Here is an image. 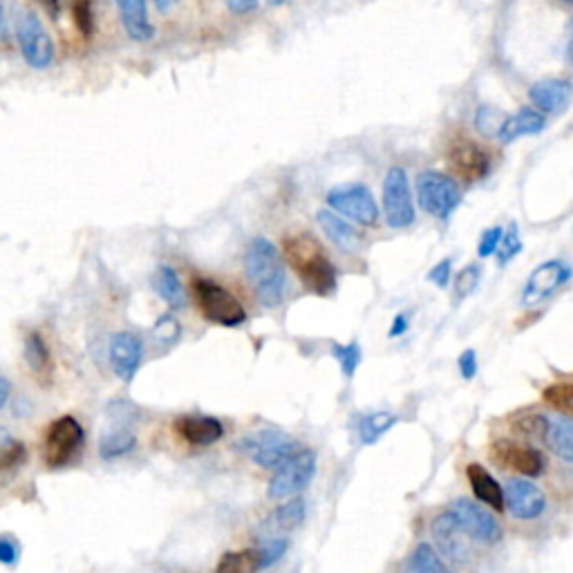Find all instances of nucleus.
<instances>
[{
	"instance_id": "25",
	"label": "nucleus",
	"mask_w": 573,
	"mask_h": 573,
	"mask_svg": "<svg viewBox=\"0 0 573 573\" xmlns=\"http://www.w3.org/2000/svg\"><path fill=\"white\" fill-rule=\"evenodd\" d=\"M25 359L27 365H30L34 377L41 379L43 383L50 381L52 370H54V361L50 354V347L45 343V338L39 332H30L25 338Z\"/></svg>"
},
{
	"instance_id": "53",
	"label": "nucleus",
	"mask_w": 573,
	"mask_h": 573,
	"mask_svg": "<svg viewBox=\"0 0 573 573\" xmlns=\"http://www.w3.org/2000/svg\"><path fill=\"white\" fill-rule=\"evenodd\" d=\"M283 3H287V0H269V5H274V7H278V5H283Z\"/></svg>"
},
{
	"instance_id": "48",
	"label": "nucleus",
	"mask_w": 573,
	"mask_h": 573,
	"mask_svg": "<svg viewBox=\"0 0 573 573\" xmlns=\"http://www.w3.org/2000/svg\"><path fill=\"white\" fill-rule=\"evenodd\" d=\"M406 330H408V316H406V314H399L397 318H394V323H392V327H390V336H392V338H394V336H401Z\"/></svg>"
},
{
	"instance_id": "3",
	"label": "nucleus",
	"mask_w": 573,
	"mask_h": 573,
	"mask_svg": "<svg viewBox=\"0 0 573 573\" xmlns=\"http://www.w3.org/2000/svg\"><path fill=\"white\" fill-rule=\"evenodd\" d=\"M193 296L202 309V316L222 327H240L247 321V312L240 300L229 289L213 283L209 278L193 280Z\"/></svg>"
},
{
	"instance_id": "8",
	"label": "nucleus",
	"mask_w": 573,
	"mask_h": 573,
	"mask_svg": "<svg viewBox=\"0 0 573 573\" xmlns=\"http://www.w3.org/2000/svg\"><path fill=\"white\" fill-rule=\"evenodd\" d=\"M327 204L361 227H374L379 222V206L365 184H343L327 193Z\"/></svg>"
},
{
	"instance_id": "54",
	"label": "nucleus",
	"mask_w": 573,
	"mask_h": 573,
	"mask_svg": "<svg viewBox=\"0 0 573 573\" xmlns=\"http://www.w3.org/2000/svg\"><path fill=\"white\" fill-rule=\"evenodd\" d=\"M560 3H565V5H569V7H573V0H560Z\"/></svg>"
},
{
	"instance_id": "10",
	"label": "nucleus",
	"mask_w": 573,
	"mask_h": 573,
	"mask_svg": "<svg viewBox=\"0 0 573 573\" xmlns=\"http://www.w3.org/2000/svg\"><path fill=\"white\" fill-rule=\"evenodd\" d=\"M383 211L392 229H408L415 222L408 175L401 166H392L383 182Z\"/></svg>"
},
{
	"instance_id": "44",
	"label": "nucleus",
	"mask_w": 573,
	"mask_h": 573,
	"mask_svg": "<svg viewBox=\"0 0 573 573\" xmlns=\"http://www.w3.org/2000/svg\"><path fill=\"white\" fill-rule=\"evenodd\" d=\"M450 269H453V260L450 258H446V260H441L439 265L430 271L428 274V278L432 280V283H435L437 287H448V280H450Z\"/></svg>"
},
{
	"instance_id": "39",
	"label": "nucleus",
	"mask_w": 573,
	"mask_h": 573,
	"mask_svg": "<svg viewBox=\"0 0 573 573\" xmlns=\"http://www.w3.org/2000/svg\"><path fill=\"white\" fill-rule=\"evenodd\" d=\"M477 285H479V267L471 265L459 271V276L455 278V294L459 298L471 296Z\"/></svg>"
},
{
	"instance_id": "38",
	"label": "nucleus",
	"mask_w": 573,
	"mask_h": 573,
	"mask_svg": "<svg viewBox=\"0 0 573 573\" xmlns=\"http://www.w3.org/2000/svg\"><path fill=\"white\" fill-rule=\"evenodd\" d=\"M547 417L542 415H529V417H522L513 424L515 432H520L522 437H529V439H542L544 437V430H547Z\"/></svg>"
},
{
	"instance_id": "21",
	"label": "nucleus",
	"mask_w": 573,
	"mask_h": 573,
	"mask_svg": "<svg viewBox=\"0 0 573 573\" xmlns=\"http://www.w3.org/2000/svg\"><path fill=\"white\" fill-rule=\"evenodd\" d=\"M466 477H468V482H471V488L479 502H484V506H488L491 511H497V513L504 511L506 502H504L502 486L497 484V479L488 473L482 464L468 466Z\"/></svg>"
},
{
	"instance_id": "30",
	"label": "nucleus",
	"mask_w": 573,
	"mask_h": 573,
	"mask_svg": "<svg viewBox=\"0 0 573 573\" xmlns=\"http://www.w3.org/2000/svg\"><path fill=\"white\" fill-rule=\"evenodd\" d=\"M394 424H397V417L390 415V412H372V415L363 417L359 424L363 444H374V441H379Z\"/></svg>"
},
{
	"instance_id": "47",
	"label": "nucleus",
	"mask_w": 573,
	"mask_h": 573,
	"mask_svg": "<svg viewBox=\"0 0 573 573\" xmlns=\"http://www.w3.org/2000/svg\"><path fill=\"white\" fill-rule=\"evenodd\" d=\"M7 39H9V18L5 0H0V43H5Z\"/></svg>"
},
{
	"instance_id": "34",
	"label": "nucleus",
	"mask_w": 573,
	"mask_h": 573,
	"mask_svg": "<svg viewBox=\"0 0 573 573\" xmlns=\"http://www.w3.org/2000/svg\"><path fill=\"white\" fill-rule=\"evenodd\" d=\"M332 354L336 356V361L341 363L345 377H354V372H356V368H359V363H361V347L356 345V343H350V345L334 343L332 345Z\"/></svg>"
},
{
	"instance_id": "29",
	"label": "nucleus",
	"mask_w": 573,
	"mask_h": 573,
	"mask_svg": "<svg viewBox=\"0 0 573 573\" xmlns=\"http://www.w3.org/2000/svg\"><path fill=\"white\" fill-rule=\"evenodd\" d=\"M408 573H453L448 569L444 558L439 556L435 547L428 542H421L419 547L412 551L408 562Z\"/></svg>"
},
{
	"instance_id": "11",
	"label": "nucleus",
	"mask_w": 573,
	"mask_h": 573,
	"mask_svg": "<svg viewBox=\"0 0 573 573\" xmlns=\"http://www.w3.org/2000/svg\"><path fill=\"white\" fill-rule=\"evenodd\" d=\"M450 511H453L457 522L462 524L468 538L484 544H497L502 540V526L497 524L491 511H486L484 506H479L477 502L459 497V500H455L453 506H450Z\"/></svg>"
},
{
	"instance_id": "26",
	"label": "nucleus",
	"mask_w": 573,
	"mask_h": 573,
	"mask_svg": "<svg viewBox=\"0 0 573 573\" xmlns=\"http://www.w3.org/2000/svg\"><path fill=\"white\" fill-rule=\"evenodd\" d=\"M153 283H155L159 298H162L168 307L171 309H184L186 307V289H184L182 280H180V276H177V271L173 267H168V265L159 267Z\"/></svg>"
},
{
	"instance_id": "28",
	"label": "nucleus",
	"mask_w": 573,
	"mask_h": 573,
	"mask_svg": "<svg viewBox=\"0 0 573 573\" xmlns=\"http://www.w3.org/2000/svg\"><path fill=\"white\" fill-rule=\"evenodd\" d=\"M137 446V437L126 428H115L106 432L99 441V455L110 462V459H119L128 453H133Z\"/></svg>"
},
{
	"instance_id": "35",
	"label": "nucleus",
	"mask_w": 573,
	"mask_h": 573,
	"mask_svg": "<svg viewBox=\"0 0 573 573\" xmlns=\"http://www.w3.org/2000/svg\"><path fill=\"white\" fill-rule=\"evenodd\" d=\"M544 401L551 403L553 408L571 412L573 415V383H556L544 390Z\"/></svg>"
},
{
	"instance_id": "1",
	"label": "nucleus",
	"mask_w": 573,
	"mask_h": 573,
	"mask_svg": "<svg viewBox=\"0 0 573 573\" xmlns=\"http://www.w3.org/2000/svg\"><path fill=\"white\" fill-rule=\"evenodd\" d=\"M244 269L262 307L271 309L283 303L287 274L274 242L267 238L253 240L244 256Z\"/></svg>"
},
{
	"instance_id": "13",
	"label": "nucleus",
	"mask_w": 573,
	"mask_h": 573,
	"mask_svg": "<svg viewBox=\"0 0 573 573\" xmlns=\"http://www.w3.org/2000/svg\"><path fill=\"white\" fill-rule=\"evenodd\" d=\"M491 459L497 466L509 468V471L520 475L535 477L544 471V457L540 450L511 439H497L491 448Z\"/></svg>"
},
{
	"instance_id": "33",
	"label": "nucleus",
	"mask_w": 573,
	"mask_h": 573,
	"mask_svg": "<svg viewBox=\"0 0 573 573\" xmlns=\"http://www.w3.org/2000/svg\"><path fill=\"white\" fill-rule=\"evenodd\" d=\"M25 446L21 441L3 435L0 437V471H12L25 462Z\"/></svg>"
},
{
	"instance_id": "40",
	"label": "nucleus",
	"mask_w": 573,
	"mask_h": 573,
	"mask_svg": "<svg viewBox=\"0 0 573 573\" xmlns=\"http://www.w3.org/2000/svg\"><path fill=\"white\" fill-rule=\"evenodd\" d=\"M287 547H289L287 540H271V542H267V544H262V547H260V553H262V569L276 565V562L285 556Z\"/></svg>"
},
{
	"instance_id": "4",
	"label": "nucleus",
	"mask_w": 573,
	"mask_h": 573,
	"mask_svg": "<svg viewBox=\"0 0 573 573\" xmlns=\"http://www.w3.org/2000/svg\"><path fill=\"white\" fill-rule=\"evenodd\" d=\"M16 43L23 54V61L32 70L50 68L54 61V41L41 23L39 14L32 9H23L16 16Z\"/></svg>"
},
{
	"instance_id": "36",
	"label": "nucleus",
	"mask_w": 573,
	"mask_h": 573,
	"mask_svg": "<svg viewBox=\"0 0 573 573\" xmlns=\"http://www.w3.org/2000/svg\"><path fill=\"white\" fill-rule=\"evenodd\" d=\"M502 124H504V117H502L500 110L488 108V106H482V108L477 110L475 126H477L479 133H484V135H500Z\"/></svg>"
},
{
	"instance_id": "6",
	"label": "nucleus",
	"mask_w": 573,
	"mask_h": 573,
	"mask_svg": "<svg viewBox=\"0 0 573 573\" xmlns=\"http://www.w3.org/2000/svg\"><path fill=\"white\" fill-rule=\"evenodd\" d=\"M316 475V453L312 450H298L294 457H289L283 466H278L274 477L269 479L267 493L271 500H285V497H296L312 484Z\"/></svg>"
},
{
	"instance_id": "41",
	"label": "nucleus",
	"mask_w": 573,
	"mask_h": 573,
	"mask_svg": "<svg viewBox=\"0 0 573 573\" xmlns=\"http://www.w3.org/2000/svg\"><path fill=\"white\" fill-rule=\"evenodd\" d=\"M180 332H182V327L171 314L162 316L155 323V334H157V338H162L164 343H175L177 338H180Z\"/></svg>"
},
{
	"instance_id": "7",
	"label": "nucleus",
	"mask_w": 573,
	"mask_h": 573,
	"mask_svg": "<svg viewBox=\"0 0 573 573\" xmlns=\"http://www.w3.org/2000/svg\"><path fill=\"white\" fill-rule=\"evenodd\" d=\"M86 439V432L77 419L65 415L54 419L43 439V459L50 468H59L68 464L70 459L79 453Z\"/></svg>"
},
{
	"instance_id": "16",
	"label": "nucleus",
	"mask_w": 573,
	"mask_h": 573,
	"mask_svg": "<svg viewBox=\"0 0 573 573\" xmlns=\"http://www.w3.org/2000/svg\"><path fill=\"white\" fill-rule=\"evenodd\" d=\"M448 162L453 171L466 182L484 180L491 171V157H488L482 146H477L471 139H459L448 153Z\"/></svg>"
},
{
	"instance_id": "12",
	"label": "nucleus",
	"mask_w": 573,
	"mask_h": 573,
	"mask_svg": "<svg viewBox=\"0 0 573 573\" xmlns=\"http://www.w3.org/2000/svg\"><path fill=\"white\" fill-rule=\"evenodd\" d=\"M571 267L567 262L562 260H549L540 265L538 269H533V274L529 276L522 291V305L524 307H533L542 303V300L551 298L556 291L567 285L571 280Z\"/></svg>"
},
{
	"instance_id": "20",
	"label": "nucleus",
	"mask_w": 573,
	"mask_h": 573,
	"mask_svg": "<svg viewBox=\"0 0 573 573\" xmlns=\"http://www.w3.org/2000/svg\"><path fill=\"white\" fill-rule=\"evenodd\" d=\"M121 23L130 39L148 43L155 39V27L148 16V0H117Z\"/></svg>"
},
{
	"instance_id": "51",
	"label": "nucleus",
	"mask_w": 573,
	"mask_h": 573,
	"mask_svg": "<svg viewBox=\"0 0 573 573\" xmlns=\"http://www.w3.org/2000/svg\"><path fill=\"white\" fill-rule=\"evenodd\" d=\"M43 5H45V9H48V12H50L54 18L59 16V7H61L59 0H43Z\"/></svg>"
},
{
	"instance_id": "27",
	"label": "nucleus",
	"mask_w": 573,
	"mask_h": 573,
	"mask_svg": "<svg viewBox=\"0 0 573 573\" xmlns=\"http://www.w3.org/2000/svg\"><path fill=\"white\" fill-rule=\"evenodd\" d=\"M262 569L260 549H244L224 553L215 573H258Z\"/></svg>"
},
{
	"instance_id": "32",
	"label": "nucleus",
	"mask_w": 573,
	"mask_h": 573,
	"mask_svg": "<svg viewBox=\"0 0 573 573\" xmlns=\"http://www.w3.org/2000/svg\"><path fill=\"white\" fill-rule=\"evenodd\" d=\"M305 513H307V504L303 497H291V500L287 504L280 506V509H276V522L280 529H296V526L305 520Z\"/></svg>"
},
{
	"instance_id": "5",
	"label": "nucleus",
	"mask_w": 573,
	"mask_h": 573,
	"mask_svg": "<svg viewBox=\"0 0 573 573\" xmlns=\"http://www.w3.org/2000/svg\"><path fill=\"white\" fill-rule=\"evenodd\" d=\"M417 197L421 209L430 213L432 218L448 220L462 202V191H459L453 177L437 171H426L417 177Z\"/></svg>"
},
{
	"instance_id": "22",
	"label": "nucleus",
	"mask_w": 573,
	"mask_h": 573,
	"mask_svg": "<svg viewBox=\"0 0 573 573\" xmlns=\"http://www.w3.org/2000/svg\"><path fill=\"white\" fill-rule=\"evenodd\" d=\"M544 126H547V121H544L542 112L533 110V108H524L520 112H515V115L504 119L502 130L497 137L502 139V144H513L515 139L542 133Z\"/></svg>"
},
{
	"instance_id": "24",
	"label": "nucleus",
	"mask_w": 573,
	"mask_h": 573,
	"mask_svg": "<svg viewBox=\"0 0 573 573\" xmlns=\"http://www.w3.org/2000/svg\"><path fill=\"white\" fill-rule=\"evenodd\" d=\"M544 444L562 462L573 464V419L569 417H556L547 421V430L542 437Z\"/></svg>"
},
{
	"instance_id": "50",
	"label": "nucleus",
	"mask_w": 573,
	"mask_h": 573,
	"mask_svg": "<svg viewBox=\"0 0 573 573\" xmlns=\"http://www.w3.org/2000/svg\"><path fill=\"white\" fill-rule=\"evenodd\" d=\"M177 5V0H155V7L159 9L162 14H168L171 9Z\"/></svg>"
},
{
	"instance_id": "17",
	"label": "nucleus",
	"mask_w": 573,
	"mask_h": 573,
	"mask_svg": "<svg viewBox=\"0 0 573 573\" xmlns=\"http://www.w3.org/2000/svg\"><path fill=\"white\" fill-rule=\"evenodd\" d=\"M432 538H435V544L439 551L444 553V558L453 565H464L466 556H468V547H466V533L462 529V524L457 522L453 511L441 513L439 518L432 522Z\"/></svg>"
},
{
	"instance_id": "42",
	"label": "nucleus",
	"mask_w": 573,
	"mask_h": 573,
	"mask_svg": "<svg viewBox=\"0 0 573 573\" xmlns=\"http://www.w3.org/2000/svg\"><path fill=\"white\" fill-rule=\"evenodd\" d=\"M21 558V547L12 535H0V565L14 567Z\"/></svg>"
},
{
	"instance_id": "19",
	"label": "nucleus",
	"mask_w": 573,
	"mask_h": 573,
	"mask_svg": "<svg viewBox=\"0 0 573 573\" xmlns=\"http://www.w3.org/2000/svg\"><path fill=\"white\" fill-rule=\"evenodd\" d=\"M175 432L193 446H211L224 437V426L220 419L193 415L180 417L175 421Z\"/></svg>"
},
{
	"instance_id": "52",
	"label": "nucleus",
	"mask_w": 573,
	"mask_h": 573,
	"mask_svg": "<svg viewBox=\"0 0 573 573\" xmlns=\"http://www.w3.org/2000/svg\"><path fill=\"white\" fill-rule=\"evenodd\" d=\"M567 59L569 63H573V21L569 25V43H567Z\"/></svg>"
},
{
	"instance_id": "9",
	"label": "nucleus",
	"mask_w": 573,
	"mask_h": 573,
	"mask_svg": "<svg viewBox=\"0 0 573 573\" xmlns=\"http://www.w3.org/2000/svg\"><path fill=\"white\" fill-rule=\"evenodd\" d=\"M240 448L262 468L283 466L289 457H294L300 450L298 441L280 430H260L256 435L244 437L240 441Z\"/></svg>"
},
{
	"instance_id": "14",
	"label": "nucleus",
	"mask_w": 573,
	"mask_h": 573,
	"mask_svg": "<svg viewBox=\"0 0 573 573\" xmlns=\"http://www.w3.org/2000/svg\"><path fill=\"white\" fill-rule=\"evenodd\" d=\"M504 502L518 520H535L547 509V497L524 477H513L504 486Z\"/></svg>"
},
{
	"instance_id": "37",
	"label": "nucleus",
	"mask_w": 573,
	"mask_h": 573,
	"mask_svg": "<svg viewBox=\"0 0 573 573\" xmlns=\"http://www.w3.org/2000/svg\"><path fill=\"white\" fill-rule=\"evenodd\" d=\"M522 251V240H520V233L515 224H511L509 231H504L500 247H497V256H500V265H506V262H511L518 253Z\"/></svg>"
},
{
	"instance_id": "45",
	"label": "nucleus",
	"mask_w": 573,
	"mask_h": 573,
	"mask_svg": "<svg viewBox=\"0 0 573 573\" xmlns=\"http://www.w3.org/2000/svg\"><path fill=\"white\" fill-rule=\"evenodd\" d=\"M459 372H462L464 379H473L477 374V356L473 350H466L459 356Z\"/></svg>"
},
{
	"instance_id": "23",
	"label": "nucleus",
	"mask_w": 573,
	"mask_h": 573,
	"mask_svg": "<svg viewBox=\"0 0 573 573\" xmlns=\"http://www.w3.org/2000/svg\"><path fill=\"white\" fill-rule=\"evenodd\" d=\"M318 227L323 229V233L330 238L338 249L343 251H356L361 247V236L350 222L343 220L341 215H336L334 211H318L316 215Z\"/></svg>"
},
{
	"instance_id": "49",
	"label": "nucleus",
	"mask_w": 573,
	"mask_h": 573,
	"mask_svg": "<svg viewBox=\"0 0 573 573\" xmlns=\"http://www.w3.org/2000/svg\"><path fill=\"white\" fill-rule=\"evenodd\" d=\"M9 394H12V385H9V381L5 377H0V410L7 406Z\"/></svg>"
},
{
	"instance_id": "15",
	"label": "nucleus",
	"mask_w": 573,
	"mask_h": 573,
	"mask_svg": "<svg viewBox=\"0 0 573 573\" xmlns=\"http://www.w3.org/2000/svg\"><path fill=\"white\" fill-rule=\"evenodd\" d=\"M110 365L117 377L130 383L139 372V365L144 359V341L142 336L133 332H117L110 338Z\"/></svg>"
},
{
	"instance_id": "18",
	"label": "nucleus",
	"mask_w": 573,
	"mask_h": 573,
	"mask_svg": "<svg viewBox=\"0 0 573 573\" xmlns=\"http://www.w3.org/2000/svg\"><path fill=\"white\" fill-rule=\"evenodd\" d=\"M529 97L533 101V106L540 112L560 115V112H565L571 103L573 86L565 79H542L538 83H533Z\"/></svg>"
},
{
	"instance_id": "43",
	"label": "nucleus",
	"mask_w": 573,
	"mask_h": 573,
	"mask_svg": "<svg viewBox=\"0 0 573 573\" xmlns=\"http://www.w3.org/2000/svg\"><path fill=\"white\" fill-rule=\"evenodd\" d=\"M502 236H504V231H502L500 227H493V229L484 231L482 240H479V249H477L479 258H488V256H493V253L497 251V247H500Z\"/></svg>"
},
{
	"instance_id": "2",
	"label": "nucleus",
	"mask_w": 573,
	"mask_h": 573,
	"mask_svg": "<svg viewBox=\"0 0 573 573\" xmlns=\"http://www.w3.org/2000/svg\"><path fill=\"white\" fill-rule=\"evenodd\" d=\"M285 256L309 291H314L318 296L334 294L336 269L316 238L309 236V233L287 238Z\"/></svg>"
},
{
	"instance_id": "46",
	"label": "nucleus",
	"mask_w": 573,
	"mask_h": 573,
	"mask_svg": "<svg viewBox=\"0 0 573 573\" xmlns=\"http://www.w3.org/2000/svg\"><path fill=\"white\" fill-rule=\"evenodd\" d=\"M224 3H227L231 14L247 16L251 12H256V7L260 5V0H224Z\"/></svg>"
},
{
	"instance_id": "31",
	"label": "nucleus",
	"mask_w": 573,
	"mask_h": 573,
	"mask_svg": "<svg viewBox=\"0 0 573 573\" xmlns=\"http://www.w3.org/2000/svg\"><path fill=\"white\" fill-rule=\"evenodd\" d=\"M72 21L77 25V30L86 39H92V34L97 30V18H95V3L92 0H68Z\"/></svg>"
}]
</instances>
